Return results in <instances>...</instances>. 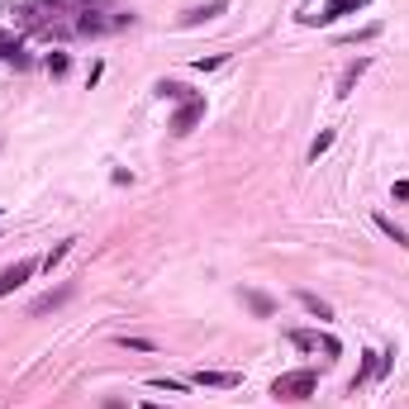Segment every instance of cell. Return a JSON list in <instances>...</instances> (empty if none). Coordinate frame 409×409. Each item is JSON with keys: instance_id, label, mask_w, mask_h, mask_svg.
I'll return each instance as SVG.
<instances>
[{"instance_id": "cell-1", "label": "cell", "mask_w": 409, "mask_h": 409, "mask_svg": "<svg viewBox=\"0 0 409 409\" xmlns=\"http://www.w3.org/2000/svg\"><path fill=\"white\" fill-rule=\"evenodd\" d=\"M314 390H319V376L314 371H286V376L272 381V400H291L295 405V400H309Z\"/></svg>"}, {"instance_id": "cell-2", "label": "cell", "mask_w": 409, "mask_h": 409, "mask_svg": "<svg viewBox=\"0 0 409 409\" xmlns=\"http://www.w3.org/2000/svg\"><path fill=\"white\" fill-rule=\"evenodd\" d=\"M200 119H205V100L195 95V100H186V105H181L176 114H171V124H167V129H171L176 138H186V134L195 129V124H200Z\"/></svg>"}, {"instance_id": "cell-3", "label": "cell", "mask_w": 409, "mask_h": 409, "mask_svg": "<svg viewBox=\"0 0 409 409\" xmlns=\"http://www.w3.org/2000/svg\"><path fill=\"white\" fill-rule=\"evenodd\" d=\"M33 272H38V262H33V257H20L15 267H5V272H0V295L20 291V286H24V281H29Z\"/></svg>"}, {"instance_id": "cell-4", "label": "cell", "mask_w": 409, "mask_h": 409, "mask_svg": "<svg viewBox=\"0 0 409 409\" xmlns=\"http://www.w3.org/2000/svg\"><path fill=\"white\" fill-rule=\"evenodd\" d=\"M366 0H333V5H324L319 15H304V24H333V20H343V15H353V10H362Z\"/></svg>"}, {"instance_id": "cell-5", "label": "cell", "mask_w": 409, "mask_h": 409, "mask_svg": "<svg viewBox=\"0 0 409 409\" xmlns=\"http://www.w3.org/2000/svg\"><path fill=\"white\" fill-rule=\"evenodd\" d=\"M366 67H371V57H357L353 67H348V72L338 77V91H333V95H338V100H348V95H353V86L366 77Z\"/></svg>"}, {"instance_id": "cell-6", "label": "cell", "mask_w": 409, "mask_h": 409, "mask_svg": "<svg viewBox=\"0 0 409 409\" xmlns=\"http://www.w3.org/2000/svg\"><path fill=\"white\" fill-rule=\"evenodd\" d=\"M72 300V286H57V291H48V295H38V300L29 304V314H33V319H38V314H53L57 304H67Z\"/></svg>"}, {"instance_id": "cell-7", "label": "cell", "mask_w": 409, "mask_h": 409, "mask_svg": "<svg viewBox=\"0 0 409 409\" xmlns=\"http://www.w3.org/2000/svg\"><path fill=\"white\" fill-rule=\"evenodd\" d=\"M381 357H385V353H362V371L353 376V395H357L366 381H371V376H381Z\"/></svg>"}, {"instance_id": "cell-8", "label": "cell", "mask_w": 409, "mask_h": 409, "mask_svg": "<svg viewBox=\"0 0 409 409\" xmlns=\"http://www.w3.org/2000/svg\"><path fill=\"white\" fill-rule=\"evenodd\" d=\"M195 385H210V390H233V385H238V376H233V371H205V366H200V371H195Z\"/></svg>"}, {"instance_id": "cell-9", "label": "cell", "mask_w": 409, "mask_h": 409, "mask_svg": "<svg viewBox=\"0 0 409 409\" xmlns=\"http://www.w3.org/2000/svg\"><path fill=\"white\" fill-rule=\"evenodd\" d=\"M215 15H224V0H210V5H195V10H186L181 29H195V24H205V20H215Z\"/></svg>"}, {"instance_id": "cell-10", "label": "cell", "mask_w": 409, "mask_h": 409, "mask_svg": "<svg viewBox=\"0 0 409 409\" xmlns=\"http://www.w3.org/2000/svg\"><path fill=\"white\" fill-rule=\"evenodd\" d=\"M243 300H247V309H252L257 319H272V314H276L272 295H262V291H243Z\"/></svg>"}, {"instance_id": "cell-11", "label": "cell", "mask_w": 409, "mask_h": 409, "mask_svg": "<svg viewBox=\"0 0 409 409\" xmlns=\"http://www.w3.org/2000/svg\"><path fill=\"white\" fill-rule=\"evenodd\" d=\"M376 229H381L385 238H390V243H400V247H409V229H400V224H395V219H385V215H376Z\"/></svg>"}, {"instance_id": "cell-12", "label": "cell", "mask_w": 409, "mask_h": 409, "mask_svg": "<svg viewBox=\"0 0 409 409\" xmlns=\"http://www.w3.org/2000/svg\"><path fill=\"white\" fill-rule=\"evenodd\" d=\"M286 343H295L300 353H314V348H319V333H309V328H291Z\"/></svg>"}, {"instance_id": "cell-13", "label": "cell", "mask_w": 409, "mask_h": 409, "mask_svg": "<svg viewBox=\"0 0 409 409\" xmlns=\"http://www.w3.org/2000/svg\"><path fill=\"white\" fill-rule=\"evenodd\" d=\"M157 95H162V100H181V105H186V100H195V95H191L181 82H157Z\"/></svg>"}, {"instance_id": "cell-14", "label": "cell", "mask_w": 409, "mask_h": 409, "mask_svg": "<svg viewBox=\"0 0 409 409\" xmlns=\"http://www.w3.org/2000/svg\"><path fill=\"white\" fill-rule=\"evenodd\" d=\"M300 304L309 309V314H319V319H333V304L319 300V295H309V291H300Z\"/></svg>"}, {"instance_id": "cell-15", "label": "cell", "mask_w": 409, "mask_h": 409, "mask_svg": "<svg viewBox=\"0 0 409 409\" xmlns=\"http://www.w3.org/2000/svg\"><path fill=\"white\" fill-rule=\"evenodd\" d=\"M328 148H333V129H324V134H319L314 143H309V162H319V157H324Z\"/></svg>"}, {"instance_id": "cell-16", "label": "cell", "mask_w": 409, "mask_h": 409, "mask_svg": "<svg viewBox=\"0 0 409 409\" xmlns=\"http://www.w3.org/2000/svg\"><path fill=\"white\" fill-rule=\"evenodd\" d=\"M67 247H72V238H67V243H53V252H48V257H43V267H48V272H53L57 262H62V257H67Z\"/></svg>"}, {"instance_id": "cell-17", "label": "cell", "mask_w": 409, "mask_h": 409, "mask_svg": "<svg viewBox=\"0 0 409 409\" xmlns=\"http://www.w3.org/2000/svg\"><path fill=\"white\" fill-rule=\"evenodd\" d=\"M67 67H72V57H67V53H53V57H48V72H53V77H62Z\"/></svg>"}, {"instance_id": "cell-18", "label": "cell", "mask_w": 409, "mask_h": 409, "mask_svg": "<svg viewBox=\"0 0 409 409\" xmlns=\"http://www.w3.org/2000/svg\"><path fill=\"white\" fill-rule=\"evenodd\" d=\"M319 353H324V357H338V353H343V343H338L333 333H324V338H319Z\"/></svg>"}, {"instance_id": "cell-19", "label": "cell", "mask_w": 409, "mask_h": 409, "mask_svg": "<svg viewBox=\"0 0 409 409\" xmlns=\"http://www.w3.org/2000/svg\"><path fill=\"white\" fill-rule=\"evenodd\" d=\"M119 343H124V348H134V353H153V343H148V338H129V333H124Z\"/></svg>"}, {"instance_id": "cell-20", "label": "cell", "mask_w": 409, "mask_h": 409, "mask_svg": "<svg viewBox=\"0 0 409 409\" xmlns=\"http://www.w3.org/2000/svg\"><path fill=\"white\" fill-rule=\"evenodd\" d=\"M153 390H167V395H176V390H181V381H167V376H157V381H153Z\"/></svg>"}, {"instance_id": "cell-21", "label": "cell", "mask_w": 409, "mask_h": 409, "mask_svg": "<svg viewBox=\"0 0 409 409\" xmlns=\"http://www.w3.org/2000/svg\"><path fill=\"white\" fill-rule=\"evenodd\" d=\"M395 200H409V181H395Z\"/></svg>"}, {"instance_id": "cell-22", "label": "cell", "mask_w": 409, "mask_h": 409, "mask_svg": "<svg viewBox=\"0 0 409 409\" xmlns=\"http://www.w3.org/2000/svg\"><path fill=\"white\" fill-rule=\"evenodd\" d=\"M105 409H124V400H105Z\"/></svg>"}, {"instance_id": "cell-23", "label": "cell", "mask_w": 409, "mask_h": 409, "mask_svg": "<svg viewBox=\"0 0 409 409\" xmlns=\"http://www.w3.org/2000/svg\"><path fill=\"white\" fill-rule=\"evenodd\" d=\"M143 409H162V405H143Z\"/></svg>"}]
</instances>
